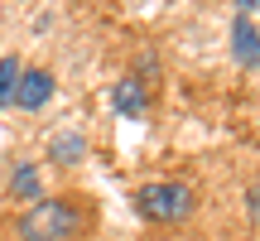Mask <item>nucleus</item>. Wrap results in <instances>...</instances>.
Segmentation results:
<instances>
[{
	"label": "nucleus",
	"instance_id": "nucleus-3",
	"mask_svg": "<svg viewBox=\"0 0 260 241\" xmlns=\"http://www.w3.org/2000/svg\"><path fill=\"white\" fill-rule=\"evenodd\" d=\"M48 97H53V73H48V68H24L10 106H19V111H44Z\"/></svg>",
	"mask_w": 260,
	"mask_h": 241
},
{
	"label": "nucleus",
	"instance_id": "nucleus-5",
	"mask_svg": "<svg viewBox=\"0 0 260 241\" xmlns=\"http://www.w3.org/2000/svg\"><path fill=\"white\" fill-rule=\"evenodd\" d=\"M48 159H53V164H63V169L82 164V159H87V140L77 135V130H58L53 145H48Z\"/></svg>",
	"mask_w": 260,
	"mask_h": 241
},
{
	"label": "nucleus",
	"instance_id": "nucleus-4",
	"mask_svg": "<svg viewBox=\"0 0 260 241\" xmlns=\"http://www.w3.org/2000/svg\"><path fill=\"white\" fill-rule=\"evenodd\" d=\"M232 53L241 68H260V29L246 15H236V24H232Z\"/></svg>",
	"mask_w": 260,
	"mask_h": 241
},
{
	"label": "nucleus",
	"instance_id": "nucleus-1",
	"mask_svg": "<svg viewBox=\"0 0 260 241\" xmlns=\"http://www.w3.org/2000/svg\"><path fill=\"white\" fill-rule=\"evenodd\" d=\"M92 232H96V203L77 193H58L10 217L5 241H87Z\"/></svg>",
	"mask_w": 260,
	"mask_h": 241
},
{
	"label": "nucleus",
	"instance_id": "nucleus-7",
	"mask_svg": "<svg viewBox=\"0 0 260 241\" xmlns=\"http://www.w3.org/2000/svg\"><path fill=\"white\" fill-rule=\"evenodd\" d=\"M111 97H116V111H121V116H140V111H145V87H140L135 77H121Z\"/></svg>",
	"mask_w": 260,
	"mask_h": 241
},
{
	"label": "nucleus",
	"instance_id": "nucleus-6",
	"mask_svg": "<svg viewBox=\"0 0 260 241\" xmlns=\"http://www.w3.org/2000/svg\"><path fill=\"white\" fill-rule=\"evenodd\" d=\"M10 198H24V203H39L44 198V178H39V164H15V174H10Z\"/></svg>",
	"mask_w": 260,
	"mask_h": 241
},
{
	"label": "nucleus",
	"instance_id": "nucleus-2",
	"mask_svg": "<svg viewBox=\"0 0 260 241\" xmlns=\"http://www.w3.org/2000/svg\"><path fill=\"white\" fill-rule=\"evenodd\" d=\"M193 207H198V193L183 178H149V184L135 188V217H145V222L178 227L193 217Z\"/></svg>",
	"mask_w": 260,
	"mask_h": 241
},
{
	"label": "nucleus",
	"instance_id": "nucleus-8",
	"mask_svg": "<svg viewBox=\"0 0 260 241\" xmlns=\"http://www.w3.org/2000/svg\"><path fill=\"white\" fill-rule=\"evenodd\" d=\"M19 73H24V63H19L15 53H10V58H0V106H10V102H15Z\"/></svg>",
	"mask_w": 260,
	"mask_h": 241
},
{
	"label": "nucleus",
	"instance_id": "nucleus-9",
	"mask_svg": "<svg viewBox=\"0 0 260 241\" xmlns=\"http://www.w3.org/2000/svg\"><path fill=\"white\" fill-rule=\"evenodd\" d=\"M236 10H241V15H251V10H260V0H236Z\"/></svg>",
	"mask_w": 260,
	"mask_h": 241
}]
</instances>
